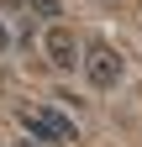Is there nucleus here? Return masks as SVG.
<instances>
[{
    "label": "nucleus",
    "instance_id": "nucleus-1",
    "mask_svg": "<svg viewBox=\"0 0 142 147\" xmlns=\"http://www.w3.org/2000/svg\"><path fill=\"white\" fill-rule=\"evenodd\" d=\"M121 74H126V63H121V53L111 42H90L84 47V79H90L95 89H116Z\"/></svg>",
    "mask_w": 142,
    "mask_h": 147
},
{
    "label": "nucleus",
    "instance_id": "nucleus-2",
    "mask_svg": "<svg viewBox=\"0 0 142 147\" xmlns=\"http://www.w3.org/2000/svg\"><path fill=\"white\" fill-rule=\"evenodd\" d=\"M21 126L32 137H47V142H74V121L63 116V110H47V105H21Z\"/></svg>",
    "mask_w": 142,
    "mask_h": 147
},
{
    "label": "nucleus",
    "instance_id": "nucleus-3",
    "mask_svg": "<svg viewBox=\"0 0 142 147\" xmlns=\"http://www.w3.org/2000/svg\"><path fill=\"white\" fill-rule=\"evenodd\" d=\"M42 47H47L53 68H74V63H79V42H74V32H68V26H53V32L42 37Z\"/></svg>",
    "mask_w": 142,
    "mask_h": 147
},
{
    "label": "nucleus",
    "instance_id": "nucleus-4",
    "mask_svg": "<svg viewBox=\"0 0 142 147\" xmlns=\"http://www.w3.org/2000/svg\"><path fill=\"white\" fill-rule=\"evenodd\" d=\"M26 11H37V16H58L63 11V0H21Z\"/></svg>",
    "mask_w": 142,
    "mask_h": 147
},
{
    "label": "nucleus",
    "instance_id": "nucleus-5",
    "mask_svg": "<svg viewBox=\"0 0 142 147\" xmlns=\"http://www.w3.org/2000/svg\"><path fill=\"white\" fill-rule=\"evenodd\" d=\"M11 47V32H5V21H0V53H5Z\"/></svg>",
    "mask_w": 142,
    "mask_h": 147
}]
</instances>
